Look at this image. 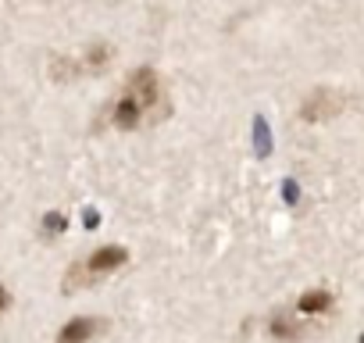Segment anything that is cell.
<instances>
[{
	"instance_id": "7",
	"label": "cell",
	"mask_w": 364,
	"mask_h": 343,
	"mask_svg": "<svg viewBox=\"0 0 364 343\" xmlns=\"http://www.w3.org/2000/svg\"><path fill=\"white\" fill-rule=\"evenodd\" d=\"M296 311L300 315H328L332 311V293L328 290H311L296 300Z\"/></svg>"
},
{
	"instance_id": "3",
	"label": "cell",
	"mask_w": 364,
	"mask_h": 343,
	"mask_svg": "<svg viewBox=\"0 0 364 343\" xmlns=\"http://www.w3.org/2000/svg\"><path fill=\"white\" fill-rule=\"evenodd\" d=\"M339 107H343L339 93H332L328 86H318V90H314V93L304 100V107H300V118H304V122H321V118H332Z\"/></svg>"
},
{
	"instance_id": "1",
	"label": "cell",
	"mask_w": 364,
	"mask_h": 343,
	"mask_svg": "<svg viewBox=\"0 0 364 343\" xmlns=\"http://www.w3.org/2000/svg\"><path fill=\"white\" fill-rule=\"evenodd\" d=\"M168 111H171V100H168L164 79L154 68H136L125 79L122 97L111 104V125L129 132V129L154 125V122L168 118Z\"/></svg>"
},
{
	"instance_id": "9",
	"label": "cell",
	"mask_w": 364,
	"mask_h": 343,
	"mask_svg": "<svg viewBox=\"0 0 364 343\" xmlns=\"http://www.w3.org/2000/svg\"><path fill=\"white\" fill-rule=\"evenodd\" d=\"M8 304H11V297H8V290H4V286H0V311H4Z\"/></svg>"
},
{
	"instance_id": "5",
	"label": "cell",
	"mask_w": 364,
	"mask_h": 343,
	"mask_svg": "<svg viewBox=\"0 0 364 343\" xmlns=\"http://www.w3.org/2000/svg\"><path fill=\"white\" fill-rule=\"evenodd\" d=\"M268 332L275 336V339H286V343H296V339H304L307 336V325L304 322H296V315H272V322H268Z\"/></svg>"
},
{
	"instance_id": "6",
	"label": "cell",
	"mask_w": 364,
	"mask_h": 343,
	"mask_svg": "<svg viewBox=\"0 0 364 343\" xmlns=\"http://www.w3.org/2000/svg\"><path fill=\"white\" fill-rule=\"evenodd\" d=\"M111 65V47L107 43H93L82 58H79V72L82 75H97V72H104Z\"/></svg>"
},
{
	"instance_id": "2",
	"label": "cell",
	"mask_w": 364,
	"mask_h": 343,
	"mask_svg": "<svg viewBox=\"0 0 364 343\" xmlns=\"http://www.w3.org/2000/svg\"><path fill=\"white\" fill-rule=\"evenodd\" d=\"M125 261H129V250H125V247H114V243H111V247L93 250L90 258L75 261V265L65 272V293H75V290H82V286H97L100 279L114 275Z\"/></svg>"
},
{
	"instance_id": "4",
	"label": "cell",
	"mask_w": 364,
	"mask_h": 343,
	"mask_svg": "<svg viewBox=\"0 0 364 343\" xmlns=\"http://www.w3.org/2000/svg\"><path fill=\"white\" fill-rule=\"evenodd\" d=\"M107 329L104 318H72L61 332H58V343H90L93 336H100Z\"/></svg>"
},
{
	"instance_id": "8",
	"label": "cell",
	"mask_w": 364,
	"mask_h": 343,
	"mask_svg": "<svg viewBox=\"0 0 364 343\" xmlns=\"http://www.w3.org/2000/svg\"><path fill=\"white\" fill-rule=\"evenodd\" d=\"M61 229H65V215L47 211V215H43V233H47V236H54V233H61Z\"/></svg>"
},
{
	"instance_id": "10",
	"label": "cell",
	"mask_w": 364,
	"mask_h": 343,
	"mask_svg": "<svg viewBox=\"0 0 364 343\" xmlns=\"http://www.w3.org/2000/svg\"><path fill=\"white\" fill-rule=\"evenodd\" d=\"M360 343H364V336H360Z\"/></svg>"
}]
</instances>
